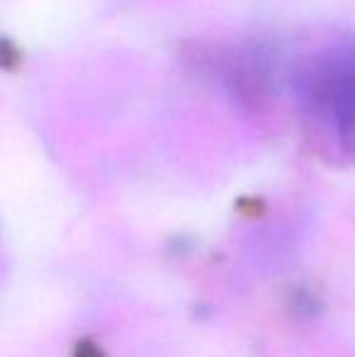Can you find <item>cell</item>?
I'll list each match as a JSON object with an SVG mask.
<instances>
[{
	"label": "cell",
	"instance_id": "6da1fadb",
	"mask_svg": "<svg viewBox=\"0 0 355 357\" xmlns=\"http://www.w3.org/2000/svg\"><path fill=\"white\" fill-rule=\"evenodd\" d=\"M309 102L317 107L336 127L338 137L355 142V54L338 52L328 63H322L312 73L309 83Z\"/></svg>",
	"mask_w": 355,
	"mask_h": 357
}]
</instances>
